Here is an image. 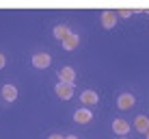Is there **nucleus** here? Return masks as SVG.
Instances as JSON below:
<instances>
[{
    "label": "nucleus",
    "mask_w": 149,
    "mask_h": 139,
    "mask_svg": "<svg viewBox=\"0 0 149 139\" xmlns=\"http://www.w3.org/2000/svg\"><path fill=\"white\" fill-rule=\"evenodd\" d=\"M56 96L61 98V100H69L71 96H74V83H58L54 87Z\"/></svg>",
    "instance_id": "nucleus-1"
},
{
    "label": "nucleus",
    "mask_w": 149,
    "mask_h": 139,
    "mask_svg": "<svg viewBox=\"0 0 149 139\" xmlns=\"http://www.w3.org/2000/svg\"><path fill=\"white\" fill-rule=\"evenodd\" d=\"M50 63H52V56H50L48 52H37V54H33V65H35V68L45 70V68H50Z\"/></svg>",
    "instance_id": "nucleus-2"
},
{
    "label": "nucleus",
    "mask_w": 149,
    "mask_h": 139,
    "mask_svg": "<svg viewBox=\"0 0 149 139\" xmlns=\"http://www.w3.org/2000/svg\"><path fill=\"white\" fill-rule=\"evenodd\" d=\"M134 104H136V98L132 96V94H121V96H119V100H117V107H119L121 111L132 109Z\"/></svg>",
    "instance_id": "nucleus-3"
},
{
    "label": "nucleus",
    "mask_w": 149,
    "mask_h": 139,
    "mask_svg": "<svg viewBox=\"0 0 149 139\" xmlns=\"http://www.w3.org/2000/svg\"><path fill=\"white\" fill-rule=\"evenodd\" d=\"M115 24H117V11H110V9L102 11V26L104 28H112Z\"/></svg>",
    "instance_id": "nucleus-4"
},
{
    "label": "nucleus",
    "mask_w": 149,
    "mask_h": 139,
    "mask_svg": "<svg viewBox=\"0 0 149 139\" xmlns=\"http://www.w3.org/2000/svg\"><path fill=\"white\" fill-rule=\"evenodd\" d=\"M91 120H93V113L89 109H78L74 113V122H78V124H89Z\"/></svg>",
    "instance_id": "nucleus-5"
},
{
    "label": "nucleus",
    "mask_w": 149,
    "mask_h": 139,
    "mask_svg": "<svg viewBox=\"0 0 149 139\" xmlns=\"http://www.w3.org/2000/svg\"><path fill=\"white\" fill-rule=\"evenodd\" d=\"M112 131H115L117 133V135H127V133H130V122H125V120H121V117H119V120H115V122H112Z\"/></svg>",
    "instance_id": "nucleus-6"
},
{
    "label": "nucleus",
    "mask_w": 149,
    "mask_h": 139,
    "mask_svg": "<svg viewBox=\"0 0 149 139\" xmlns=\"http://www.w3.org/2000/svg\"><path fill=\"white\" fill-rule=\"evenodd\" d=\"M58 78H61V83H74V80H76V70L61 68L58 70Z\"/></svg>",
    "instance_id": "nucleus-7"
},
{
    "label": "nucleus",
    "mask_w": 149,
    "mask_h": 139,
    "mask_svg": "<svg viewBox=\"0 0 149 139\" xmlns=\"http://www.w3.org/2000/svg\"><path fill=\"white\" fill-rule=\"evenodd\" d=\"M69 35H71V30L65 26V24H56V26H54V37L58 39V42H65Z\"/></svg>",
    "instance_id": "nucleus-8"
},
{
    "label": "nucleus",
    "mask_w": 149,
    "mask_h": 139,
    "mask_svg": "<svg viewBox=\"0 0 149 139\" xmlns=\"http://www.w3.org/2000/svg\"><path fill=\"white\" fill-rule=\"evenodd\" d=\"M80 100H82V104H97V100H100V98H97V94L95 91H91V89H86V91H82V96H80Z\"/></svg>",
    "instance_id": "nucleus-9"
},
{
    "label": "nucleus",
    "mask_w": 149,
    "mask_h": 139,
    "mask_svg": "<svg viewBox=\"0 0 149 139\" xmlns=\"http://www.w3.org/2000/svg\"><path fill=\"white\" fill-rule=\"evenodd\" d=\"M2 98H4L7 102H13L15 98H17V89H15L13 85H4V87H2Z\"/></svg>",
    "instance_id": "nucleus-10"
},
{
    "label": "nucleus",
    "mask_w": 149,
    "mask_h": 139,
    "mask_svg": "<svg viewBox=\"0 0 149 139\" xmlns=\"http://www.w3.org/2000/svg\"><path fill=\"white\" fill-rule=\"evenodd\" d=\"M134 128L138 133H147V128H149V120L145 115H138L136 120H134Z\"/></svg>",
    "instance_id": "nucleus-11"
},
{
    "label": "nucleus",
    "mask_w": 149,
    "mask_h": 139,
    "mask_svg": "<svg viewBox=\"0 0 149 139\" xmlns=\"http://www.w3.org/2000/svg\"><path fill=\"white\" fill-rule=\"evenodd\" d=\"M78 42H80V39H78V35H76V33H71L69 37L63 42V48H65V50H74L76 46H78Z\"/></svg>",
    "instance_id": "nucleus-12"
},
{
    "label": "nucleus",
    "mask_w": 149,
    "mask_h": 139,
    "mask_svg": "<svg viewBox=\"0 0 149 139\" xmlns=\"http://www.w3.org/2000/svg\"><path fill=\"white\" fill-rule=\"evenodd\" d=\"M132 13H134L132 9H119V11H117V15H121V18H130Z\"/></svg>",
    "instance_id": "nucleus-13"
},
{
    "label": "nucleus",
    "mask_w": 149,
    "mask_h": 139,
    "mask_svg": "<svg viewBox=\"0 0 149 139\" xmlns=\"http://www.w3.org/2000/svg\"><path fill=\"white\" fill-rule=\"evenodd\" d=\"M4 65H7V59H4V54H2V52H0V70H2V68H4Z\"/></svg>",
    "instance_id": "nucleus-14"
},
{
    "label": "nucleus",
    "mask_w": 149,
    "mask_h": 139,
    "mask_svg": "<svg viewBox=\"0 0 149 139\" xmlns=\"http://www.w3.org/2000/svg\"><path fill=\"white\" fill-rule=\"evenodd\" d=\"M48 139H65V137H61V135H50Z\"/></svg>",
    "instance_id": "nucleus-15"
},
{
    "label": "nucleus",
    "mask_w": 149,
    "mask_h": 139,
    "mask_svg": "<svg viewBox=\"0 0 149 139\" xmlns=\"http://www.w3.org/2000/svg\"><path fill=\"white\" fill-rule=\"evenodd\" d=\"M65 139H78V137H76V135H69V137H65Z\"/></svg>",
    "instance_id": "nucleus-16"
},
{
    "label": "nucleus",
    "mask_w": 149,
    "mask_h": 139,
    "mask_svg": "<svg viewBox=\"0 0 149 139\" xmlns=\"http://www.w3.org/2000/svg\"><path fill=\"white\" fill-rule=\"evenodd\" d=\"M145 135H147V139H149V128H147V133H145Z\"/></svg>",
    "instance_id": "nucleus-17"
},
{
    "label": "nucleus",
    "mask_w": 149,
    "mask_h": 139,
    "mask_svg": "<svg viewBox=\"0 0 149 139\" xmlns=\"http://www.w3.org/2000/svg\"><path fill=\"white\" fill-rule=\"evenodd\" d=\"M145 13H147V15H149V9H145Z\"/></svg>",
    "instance_id": "nucleus-18"
}]
</instances>
